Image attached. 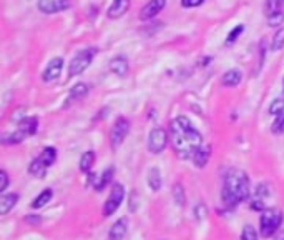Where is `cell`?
I'll return each mask as SVG.
<instances>
[{
	"mask_svg": "<svg viewBox=\"0 0 284 240\" xmlns=\"http://www.w3.org/2000/svg\"><path fill=\"white\" fill-rule=\"evenodd\" d=\"M282 224V212L277 208H266L263 210V215L259 219V233L264 238H269L276 235Z\"/></svg>",
	"mask_w": 284,
	"mask_h": 240,
	"instance_id": "3",
	"label": "cell"
},
{
	"mask_svg": "<svg viewBox=\"0 0 284 240\" xmlns=\"http://www.w3.org/2000/svg\"><path fill=\"white\" fill-rule=\"evenodd\" d=\"M47 169H48V167L37 157V159L32 160V164H30V167H28V172L32 173L33 177H40L42 178V177H45Z\"/></svg>",
	"mask_w": 284,
	"mask_h": 240,
	"instance_id": "21",
	"label": "cell"
},
{
	"mask_svg": "<svg viewBox=\"0 0 284 240\" xmlns=\"http://www.w3.org/2000/svg\"><path fill=\"white\" fill-rule=\"evenodd\" d=\"M250 178L243 170H231L225 177L221 199L226 207H234L250 197Z\"/></svg>",
	"mask_w": 284,
	"mask_h": 240,
	"instance_id": "2",
	"label": "cell"
},
{
	"mask_svg": "<svg viewBox=\"0 0 284 240\" xmlns=\"http://www.w3.org/2000/svg\"><path fill=\"white\" fill-rule=\"evenodd\" d=\"M204 2V0H181V5H183L185 9H195L199 7Z\"/></svg>",
	"mask_w": 284,
	"mask_h": 240,
	"instance_id": "36",
	"label": "cell"
},
{
	"mask_svg": "<svg viewBox=\"0 0 284 240\" xmlns=\"http://www.w3.org/2000/svg\"><path fill=\"white\" fill-rule=\"evenodd\" d=\"M271 130H273V134L279 135V134H284V112L279 113V115H276V120L271 125Z\"/></svg>",
	"mask_w": 284,
	"mask_h": 240,
	"instance_id": "30",
	"label": "cell"
},
{
	"mask_svg": "<svg viewBox=\"0 0 284 240\" xmlns=\"http://www.w3.org/2000/svg\"><path fill=\"white\" fill-rule=\"evenodd\" d=\"M274 240H284V229H281V230H277V232H276Z\"/></svg>",
	"mask_w": 284,
	"mask_h": 240,
	"instance_id": "37",
	"label": "cell"
},
{
	"mask_svg": "<svg viewBox=\"0 0 284 240\" xmlns=\"http://www.w3.org/2000/svg\"><path fill=\"white\" fill-rule=\"evenodd\" d=\"M126 232H128V219L122 217V219L117 220L112 225V229H110V240H122L126 235Z\"/></svg>",
	"mask_w": 284,
	"mask_h": 240,
	"instance_id": "13",
	"label": "cell"
},
{
	"mask_svg": "<svg viewBox=\"0 0 284 240\" xmlns=\"http://www.w3.org/2000/svg\"><path fill=\"white\" fill-rule=\"evenodd\" d=\"M128 69H130V65H128V60H126L125 55H118V57L110 60V70L115 75L125 77L126 74H128Z\"/></svg>",
	"mask_w": 284,
	"mask_h": 240,
	"instance_id": "12",
	"label": "cell"
},
{
	"mask_svg": "<svg viewBox=\"0 0 284 240\" xmlns=\"http://www.w3.org/2000/svg\"><path fill=\"white\" fill-rule=\"evenodd\" d=\"M23 139H25V134L22 130L12 132V134H5L2 137V143L4 145H10V143H20Z\"/></svg>",
	"mask_w": 284,
	"mask_h": 240,
	"instance_id": "27",
	"label": "cell"
},
{
	"mask_svg": "<svg viewBox=\"0 0 284 240\" xmlns=\"http://www.w3.org/2000/svg\"><path fill=\"white\" fill-rule=\"evenodd\" d=\"M166 143H168V134L163 129L156 127L150 132L148 135V150L152 154H160L163 150L166 148Z\"/></svg>",
	"mask_w": 284,
	"mask_h": 240,
	"instance_id": "7",
	"label": "cell"
},
{
	"mask_svg": "<svg viewBox=\"0 0 284 240\" xmlns=\"http://www.w3.org/2000/svg\"><path fill=\"white\" fill-rule=\"evenodd\" d=\"M170 139L173 148L181 159H190L203 145V135L193 127L191 120L186 117H176L170 124Z\"/></svg>",
	"mask_w": 284,
	"mask_h": 240,
	"instance_id": "1",
	"label": "cell"
},
{
	"mask_svg": "<svg viewBox=\"0 0 284 240\" xmlns=\"http://www.w3.org/2000/svg\"><path fill=\"white\" fill-rule=\"evenodd\" d=\"M9 187V175L5 170H0V192H5Z\"/></svg>",
	"mask_w": 284,
	"mask_h": 240,
	"instance_id": "35",
	"label": "cell"
},
{
	"mask_svg": "<svg viewBox=\"0 0 284 240\" xmlns=\"http://www.w3.org/2000/svg\"><path fill=\"white\" fill-rule=\"evenodd\" d=\"M39 159L44 162L47 167H50L55 164V159H57V150L53 147H45L42 150V154L39 155Z\"/></svg>",
	"mask_w": 284,
	"mask_h": 240,
	"instance_id": "24",
	"label": "cell"
},
{
	"mask_svg": "<svg viewBox=\"0 0 284 240\" xmlns=\"http://www.w3.org/2000/svg\"><path fill=\"white\" fill-rule=\"evenodd\" d=\"M165 5H166V0H150V2L140 10V19L141 20L155 19V17L165 9Z\"/></svg>",
	"mask_w": 284,
	"mask_h": 240,
	"instance_id": "10",
	"label": "cell"
},
{
	"mask_svg": "<svg viewBox=\"0 0 284 240\" xmlns=\"http://www.w3.org/2000/svg\"><path fill=\"white\" fill-rule=\"evenodd\" d=\"M87 94H88V85H87V83H83V82L75 83V85L70 88V92H68V100H65V107H68V105L72 104V102L83 99Z\"/></svg>",
	"mask_w": 284,
	"mask_h": 240,
	"instance_id": "14",
	"label": "cell"
},
{
	"mask_svg": "<svg viewBox=\"0 0 284 240\" xmlns=\"http://www.w3.org/2000/svg\"><path fill=\"white\" fill-rule=\"evenodd\" d=\"M241 240H258V232L253 225H244L243 233H241Z\"/></svg>",
	"mask_w": 284,
	"mask_h": 240,
	"instance_id": "32",
	"label": "cell"
},
{
	"mask_svg": "<svg viewBox=\"0 0 284 240\" xmlns=\"http://www.w3.org/2000/svg\"><path fill=\"white\" fill-rule=\"evenodd\" d=\"M52 197H53V192L50 189L44 190L40 195L35 197V200L32 202V208H42V207L47 205V203L52 200Z\"/></svg>",
	"mask_w": 284,
	"mask_h": 240,
	"instance_id": "25",
	"label": "cell"
},
{
	"mask_svg": "<svg viewBox=\"0 0 284 240\" xmlns=\"http://www.w3.org/2000/svg\"><path fill=\"white\" fill-rule=\"evenodd\" d=\"M241 80H243V74L238 70V69H231L223 74L221 77V83L225 87H236L241 83Z\"/></svg>",
	"mask_w": 284,
	"mask_h": 240,
	"instance_id": "15",
	"label": "cell"
},
{
	"mask_svg": "<svg viewBox=\"0 0 284 240\" xmlns=\"http://www.w3.org/2000/svg\"><path fill=\"white\" fill-rule=\"evenodd\" d=\"M17 202H19V195L17 194H4L0 197V214L7 215L17 205Z\"/></svg>",
	"mask_w": 284,
	"mask_h": 240,
	"instance_id": "17",
	"label": "cell"
},
{
	"mask_svg": "<svg viewBox=\"0 0 284 240\" xmlns=\"http://www.w3.org/2000/svg\"><path fill=\"white\" fill-rule=\"evenodd\" d=\"M93 164H95V154L93 152H85L80 157V164H78V167H80V170L83 173H88L90 170H92Z\"/></svg>",
	"mask_w": 284,
	"mask_h": 240,
	"instance_id": "22",
	"label": "cell"
},
{
	"mask_svg": "<svg viewBox=\"0 0 284 240\" xmlns=\"http://www.w3.org/2000/svg\"><path fill=\"white\" fill-rule=\"evenodd\" d=\"M130 4H131V0H113L110 9L106 12V17L112 20L120 19V17H123L126 12H128Z\"/></svg>",
	"mask_w": 284,
	"mask_h": 240,
	"instance_id": "11",
	"label": "cell"
},
{
	"mask_svg": "<svg viewBox=\"0 0 284 240\" xmlns=\"http://www.w3.org/2000/svg\"><path fill=\"white\" fill-rule=\"evenodd\" d=\"M95 55H96L95 47H88V49H83L78 52L68 64V77H77L83 74L90 67V64L93 62Z\"/></svg>",
	"mask_w": 284,
	"mask_h": 240,
	"instance_id": "4",
	"label": "cell"
},
{
	"mask_svg": "<svg viewBox=\"0 0 284 240\" xmlns=\"http://www.w3.org/2000/svg\"><path fill=\"white\" fill-rule=\"evenodd\" d=\"M173 200L176 202V205H185V200H186V195H185V189L181 184H174L173 185Z\"/></svg>",
	"mask_w": 284,
	"mask_h": 240,
	"instance_id": "28",
	"label": "cell"
},
{
	"mask_svg": "<svg viewBox=\"0 0 284 240\" xmlns=\"http://www.w3.org/2000/svg\"><path fill=\"white\" fill-rule=\"evenodd\" d=\"M62 70H63V58L55 57L52 58L50 62H48L47 69L44 70V75H42V79H44L45 83H52L60 79V75H62Z\"/></svg>",
	"mask_w": 284,
	"mask_h": 240,
	"instance_id": "8",
	"label": "cell"
},
{
	"mask_svg": "<svg viewBox=\"0 0 284 240\" xmlns=\"http://www.w3.org/2000/svg\"><path fill=\"white\" fill-rule=\"evenodd\" d=\"M244 32V25H236L234 27L231 32L228 34V37H226V45H231V44H234V42L238 40V37L241 34Z\"/></svg>",
	"mask_w": 284,
	"mask_h": 240,
	"instance_id": "31",
	"label": "cell"
},
{
	"mask_svg": "<svg viewBox=\"0 0 284 240\" xmlns=\"http://www.w3.org/2000/svg\"><path fill=\"white\" fill-rule=\"evenodd\" d=\"M130 132V122L128 118L125 117H120L117 122L113 124V127L110 130V143H112V148H118L120 145L123 143V140L126 139V135H128Z\"/></svg>",
	"mask_w": 284,
	"mask_h": 240,
	"instance_id": "6",
	"label": "cell"
},
{
	"mask_svg": "<svg viewBox=\"0 0 284 240\" xmlns=\"http://www.w3.org/2000/svg\"><path fill=\"white\" fill-rule=\"evenodd\" d=\"M284 9V0H266L264 2V15L266 19L271 15L281 14Z\"/></svg>",
	"mask_w": 284,
	"mask_h": 240,
	"instance_id": "19",
	"label": "cell"
},
{
	"mask_svg": "<svg viewBox=\"0 0 284 240\" xmlns=\"http://www.w3.org/2000/svg\"><path fill=\"white\" fill-rule=\"evenodd\" d=\"M70 0H39L37 7L42 14L52 15V14H58L65 9H68Z\"/></svg>",
	"mask_w": 284,
	"mask_h": 240,
	"instance_id": "9",
	"label": "cell"
},
{
	"mask_svg": "<svg viewBox=\"0 0 284 240\" xmlns=\"http://www.w3.org/2000/svg\"><path fill=\"white\" fill-rule=\"evenodd\" d=\"M125 199V187L122 184H113V187L110 190V195L103 205V215L105 217H110L112 214H115L118 210V207L122 205V202Z\"/></svg>",
	"mask_w": 284,
	"mask_h": 240,
	"instance_id": "5",
	"label": "cell"
},
{
	"mask_svg": "<svg viewBox=\"0 0 284 240\" xmlns=\"http://www.w3.org/2000/svg\"><path fill=\"white\" fill-rule=\"evenodd\" d=\"M161 184H163L161 173H160L158 169H155V167H153V169L150 170V173H148V185L152 187L153 192H158L161 189Z\"/></svg>",
	"mask_w": 284,
	"mask_h": 240,
	"instance_id": "23",
	"label": "cell"
},
{
	"mask_svg": "<svg viewBox=\"0 0 284 240\" xmlns=\"http://www.w3.org/2000/svg\"><path fill=\"white\" fill-rule=\"evenodd\" d=\"M282 112H284V95H281V97H276L273 102H271V105H269V113H271V115H279V113H282Z\"/></svg>",
	"mask_w": 284,
	"mask_h": 240,
	"instance_id": "29",
	"label": "cell"
},
{
	"mask_svg": "<svg viewBox=\"0 0 284 240\" xmlns=\"http://www.w3.org/2000/svg\"><path fill=\"white\" fill-rule=\"evenodd\" d=\"M284 47V27H279L276 30L273 40H271V50L277 52Z\"/></svg>",
	"mask_w": 284,
	"mask_h": 240,
	"instance_id": "26",
	"label": "cell"
},
{
	"mask_svg": "<svg viewBox=\"0 0 284 240\" xmlns=\"http://www.w3.org/2000/svg\"><path fill=\"white\" fill-rule=\"evenodd\" d=\"M209 155H211V147L209 145H201L195 154H193V162H195V165L199 167V169H203L204 165L208 164L209 160Z\"/></svg>",
	"mask_w": 284,
	"mask_h": 240,
	"instance_id": "16",
	"label": "cell"
},
{
	"mask_svg": "<svg viewBox=\"0 0 284 240\" xmlns=\"http://www.w3.org/2000/svg\"><path fill=\"white\" fill-rule=\"evenodd\" d=\"M282 22H284V12H281V14H276V15L268 17V25H269V27L279 28V27H282Z\"/></svg>",
	"mask_w": 284,
	"mask_h": 240,
	"instance_id": "33",
	"label": "cell"
},
{
	"mask_svg": "<svg viewBox=\"0 0 284 240\" xmlns=\"http://www.w3.org/2000/svg\"><path fill=\"white\" fill-rule=\"evenodd\" d=\"M282 92H284V79H282Z\"/></svg>",
	"mask_w": 284,
	"mask_h": 240,
	"instance_id": "38",
	"label": "cell"
},
{
	"mask_svg": "<svg viewBox=\"0 0 284 240\" xmlns=\"http://www.w3.org/2000/svg\"><path fill=\"white\" fill-rule=\"evenodd\" d=\"M113 173H115V169H113V167H108L106 170L101 172V173H100V177H98V180H96V184H95V189L98 190V192H100V190H103V189L106 187V185L112 182Z\"/></svg>",
	"mask_w": 284,
	"mask_h": 240,
	"instance_id": "20",
	"label": "cell"
},
{
	"mask_svg": "<svg viewBox=\"0 0 284 240\" xmlns=\"http://www.w3.org/2000/svg\"><path fill=\"white\" fill-rule=\"evenodd\" d=\"M39 127V118L37 117H23L19 124V130H22L25 135H33Z\"/></svg>",
	"mask_w": 284,
	"mask_h": 240,
	"instance_id": "18",
	"label": "cell"
},
{
	"mask_svg": "<svg viewBox=\"0 0 284 240\" xmlns=\"http://www.w3.org/2000/svg\"><path fill=\"white\" fill-rule=\"evenodd\" d=\"M271 194V190L268 189V185L266 184H259L256 187V197H259V199H266Z\"/></svg>",
	"mask_w": 284,
	"mask_h": 240,
	"instance_id": "34",
	"label": "cell"
}]
</instances>
